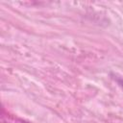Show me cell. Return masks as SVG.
Returning a JSON list of instances; mask_svg holds the SVG:
<instances>
[{
    "instance_id": "cell-1",
    "label": "cell",
    "mask_w": 123,
    "mask_h": 123,
    "mask_svg": "<svg viewBox=\"0 0 123 123\" xmlns=\"http://www.w3.org/2000/svg\"><path fill=\"white\" fill-rule=\"evenodd\" d=\"M1 123H29L26 120H23L21 118H18L14 115H11V114H7V115H3L2 119H1Z\"/></svg>"
},
{
    "instance_id": "cell-2",
    "label": "cell",
    "mask_w": 123,
    "mask_h": 123,
    "mask_svg": "<svg viewBox=\"0 0 123 123\" xmlns=\"http://www.w3.org/2000/svg\"><path fill=\"white\" fill-rule=\"evenodd\" d=\"M122 86H123V85H122Z\"/></svg>"
}]
</instances>
